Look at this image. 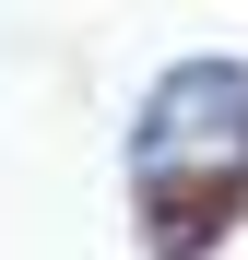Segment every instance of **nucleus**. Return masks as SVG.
I'll return each instance as SVG.
<instances>
[{
  "instance_id": "obj_1",
  "label": "nucleus",
  "mask_w": 248,
  "mask_h": 260,
  "mask_svg": "<svg viewBox=\"0 0 248 260\" xmlns=\"http://www.w3.org/2000/svg\"><path fill=\"white\" fill-rule=\"evenodd\" d=\"M142 201H154V248H213L248 201V71L201 59L154 95L142 118Z\"/></svg>"
}]
</instances>
